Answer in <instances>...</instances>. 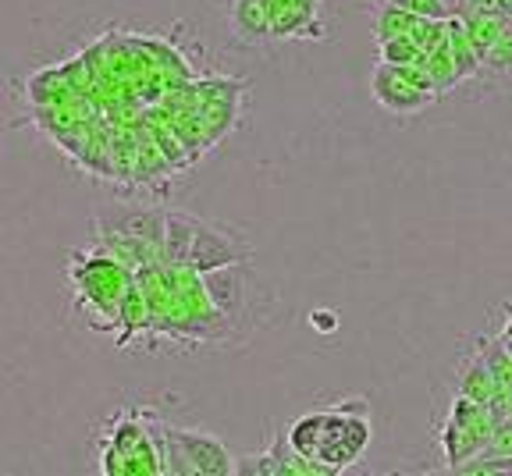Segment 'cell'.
<instances>
[{"instance_id":"cell-17","label":"cell","mask_w":512,"mask_h":476,"mask_svg":"<svg viewBox=\"0 0 512 476\" xmlns=\"http://www.w3.org/2000/svg\"><path fill=\"white\" fill-rule=\"evenodd\" d=\"M377 50H381V61L384 64H416L420 61V50H416V43L409 40V36H395V40H384V43H377Z\"/></svg>"},{"instance_id":"cell-12","label":"cell","mask_w":512,"mask_h":476,"mask_svg":"<svg viewBox=\"0 0 512 476\" xmlns=\"http://www.w3.org/2000/svg\"><path fill=\"white\" fill-rule=\"evenodd\" d=\"M420 64L427 68V75H431L434 89H438L441 96L452 93L456 86H463V82H459V72H456V57H452V50H448V40L441 43L438 50L420 57Z\"/></svg>"},{"instance_id":"cell-8","label":"cell","mask_w":512,"mask_h":476,"mask_svg":"<svg viewBox=\"0 0 512 476\" xmlns=\"http://www.w3.org/2000/svg\"><path fill=\"white\" fill-rule=\"evenodd\" d=\"M288 452H292V445H288V434H274V441L264 448L260 455H242V459H235V473H246V476H292V469H288Z\"/></svg>"},{"instance_id":"cell-11","label":"cell","mask_w":512,"mask_h":476,"mask_svg":"<svg viewBox=\"0 0 512 476\" xmlns=\"http://www.w3.org/2000/svg\"><path fill=\"white\" fill-rule=\"evenodd\" d=\"M324 423H328V409H324V413L299 416V420L288 427V445H292V452L306 455V459H317L320 437H324Z\"/></svg>"},{"instance_id":"cell-10","label":"cell","mask_w":512,"mask_h":476,"mask_svg":"<svg viewBox=\"0 0 512 476\" xmlns=\"http://www.w3.org/2000/svg\"><path fill=\"white\" fill-rule=\"evenodd\" d=\"M370 22H374L377 43H384V40H395V36H409L416 25V15H409L406 8H399L392 0H377L374 11H370Z\"/></svg>"},{"instance_id":"cell-20","label":"cell","mask_w":512,"mask_h":476,"mask_svg":"<svg viewBox=\"0 0 512 476\" xmlns=\"http://www.w3.org/2000/svg\"><path fill=\"white\" fill-rule=\"evenodd\" d=\"M310 327L320 334H335L338 331V313L335 310H313L310 313Z\"/></svg>"},{"instance_id":"cell-19","label":"cell","mask_w":512,"mask_h":476,"mask_svg":"<svg viewBox=\"0 0 512 476\" xmlns=\"http://www.w3.org/2000/svg\"><path fill=\"white\" fill-rule=\"evenodd\" d=\"M480 455H512V416L495 423V430H491V437H488V448Z\"/></svg>"},{"instance_id":"cell-7","label":"cell","mask_w":512,"mask_h":476,"mask_svg":"<svg viewBox=\"0 0 512 476\" xmlns=\"http://www.w3.org/2000/svg\"><path fill=\"white\" fill-rule=\"evenodd\" d=\"M456 377H459V381H456L459 395L473 398V402H480V405H491L498 395H502V391H498V384H495V377H491L488 359H484V352H480V349H473L470 356L459 363Z\"/></svg>"},{"instance_id":"cell-5","label":"cell","mask_w":512,"mask_h":476,"mask_svg":"<svg viewBox=\"0 0 512 476\" xmlns=\"http://www.w3.org/2000/svg\"><path fill=\"white\" fill-rule=\"evenodd\" d=\"M370 93H374V100L384 107L388 114H399V118H416L420 111H427V107L438 100L434 93H424V89H416L413 82H406L399 75V68H392V64H377L374 75H370Z\"/></svg>"},{"instance_id":"cell-2","label":"cell","mask_w":512,"mask_h":476,"mask_svg":"<svg viewBox=\"0 0 512 476\" xmlns=\"http://www.w3.org/2000/svg\"><path fill=\"white\" fill-rule=\"evenodd\" d=\"M93 231L104 253L121 260L128 270H139L146 263H164L168 210L143 207V203H111L96 210Z\"/></svg>"},{"instance_id":"cell-4","label":"cell","mask_w":512,"mask_h":476,"mask_svg":"<svg viewBox=\"0 0 512 476\" xmlns=\"http://www.w3.org/2000/svg\"><path fill=\"white\" fill-rule=\"evenodd\" d=\"M367 445H370V413L363 398H356V402H338L335 409H328V423H324V437H320L317 462H324L331 473H342V469H349L352 462L360 459Z\"/></svg>"},{"instance_id":"cell-3","label":"cell","mask_w":512,"mask_h":476,"mask_svg":"<svg viewBox=\"0 0 512 476\" xmlns=\"http://www.w3.org/2000/svg\"><path fill=\"white\" fill-rule=\"evenodd\" d=\"M203 285H207L210 299L221 310L224 324H228V342L232 338H249V331L256 327V320L264 317L260 302L264 292H256V278L246 263H228V267H217L203 274Z\"/></svg>"},{"instance_id":"cell-9","label":"cell","mask_w":512,"mask_h":476,"mask_svg":"<svg viewBox=\"0 0 512 476\" xmlns=\"http://www.w3.org/2000/svg\"><path fill=\"white\" fill-rule=\"evenodd\" d=\"M232 29L239 40L256 43L271 36V15H267V0H232Z\"/></svg>"},{"instance_id":"cell-18","label":"cell","mask_w":512,"mask_h":476,"mask_svg":"<svg viewBox=\"0 0 512 476\" xmlns=\"http://www.w3.org/2000/svg\"><path fill=\"white\" fill-rule=\"evenodd\" d=\"M392 4L406 8L409 15H416V18H452L456 15V8H452L448 0H392Z\"/></svg>"},{"instance_id":"cell-14","label":"cell","mask_w":512,"mask_h":476,"mask_svg":"<svg viewBox=\"0 0 512 476\" xmlns=\"http://www.w3.org/2000/svg\"><path fill=\"white\" fill-rule=\"evenodd\" d=\"M459 18H463V29H466V36H470L473 50L480 54V64H484V54L495 47L498 32L505 29L509 18H495V15H459Z\"/></svg>"},{"instance_id":"cell-16","label":"cell","mask_w":512,"mask_h":476,"mask_svg":"<svg viewBox=\"0 0 512 476\" xmlns=\"http://www.w3.org/2000/svg\"><path fill=\"white\" fill-rule=\"evenodd\" d=\"M409 40L416 43L420 54H431V50H438L448 40V18H416Z\"/></svg>"},{"instance_id":"cell-6","label":"cell","mask_w":512,"mask_h":476,"mask_svg":"<svg viewBox=\"0 0 512 476\" xmlns=\"http://www.w3.org/2000/svg\"><path fill=\"white\" fill-rule=\"evenodd\" d=\"M175 434H178V445H182L192 476H228V473H235V459L228 455V448H224L210 430L175 427Z\"/></svg>"},{"instance_id":"cell-1","label":"cell","mask_w":512,"mask_h":476,"mask_svg":"<svg viewBox=\"0 0 512 476\" xmlns=\"http://www.w3.org/2000/svg\"><path fill=\"white\" fill-rule=\"evenodd\" d=\"M253 246L228 224L207 221V217L168 210V235H164V263L189 267L196 274L228 267V263H249Z\"/></svg>"},{"instance_id":"cell-13","label":"cell","mask_w":512,"mask_h":476,"mask_svg":"<svg viewBox=\"0 0 512 476\" xmlns=\"http://www.w3.org/2000/svg\"><path fill=\"white\" fill-rule=\"evenodd\" d=\"M480 79H495V82L512 79V18L505 22V29L498 32L495 47L484 54V64H480Z\"/></svg>"},{"instance_id":"cell-15","label":"cell","mask_w":512,"mask_h":476,"mask_svg":"<svg viewBox=\"0 0 512 476\" xmlns=\"http://www.w3.org/2000/svg\"><path fill=\"white\" fill-rule=\"evenodd\" d=\"M477 349L484 352V359H488L491 377H495L498 391H502V395H512V352H509V345L491 342V338H480Z\"/></svg>"}]
</instances>
